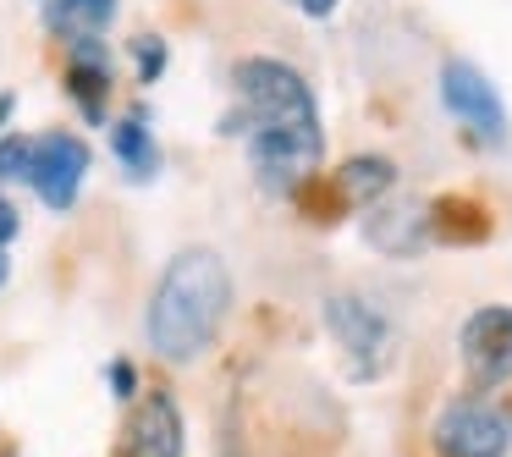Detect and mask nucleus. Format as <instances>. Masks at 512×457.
Here are the masks:
<instances>
[{"label": "nucleus", "mask_w": 512, "mask_h": 457, "mask_svg": "<svg viewBox=\"0 0 512 457\" xmlns=\"http://www.w3.org/2000/svg\"><path fill=\"white\" fill-rule=\"evenodd\" d=\"M89 177V144L78 133H39L34 160H28V188L50 204V210H72Z\"/></svg>", "instance_id": "obj_5"}, {"label": "nucleus", "mask_w": 512, "mask_h": 457, "mask_svg": "<svg viewBox=\"0 0 512 457\" xmlns=\"http://www.w3.org/2000/svg\"><path fill=\"white\" fill-rule=\"evenodd\" d=\"M111 149H116V160L127 166V177H133V182L155 177V166H160V149H155V138H149V122H144V111H127L122 122L111 127Z\"/></svg>", "instance_id": "obj_11"}, {"label": "nucleus", "mask_w": 512, "mask_h": 457, "mask_svg": "<svg viewBox=\"0 0 512 457\" xmlns=\"http://www.w3.org/2000/svg\"><path fill=\"white\" fill-rule=\"evenodd\" d=\"M232 309V276L215 248H182L160 270L149 298V347L166 364H193L221 336V320Z\"/></svg>", "instance_id": "obj_2"}, {"label": "nucleus", "mask_w": 512, "mask_h": 457, "mask_svg": "<svg viewBox=\"0 0 512 457\" xmlns=\"http://www.w3.org/2000/svg\"><path fill=\"white\" fill-rule=\"evenodd\" d=\"M441 100L474 138H485V144H501V138H507V105H501V94L490 89V78L474 61H446L441 67Z\"/></svg>", "instance_id": "obj_6"}, {"label": "nucleus", "mask_w": 512, "mask_h": 457, "mask_svg": "<svg viewBox=\"0 0 512 457\" xmlns=\"http://www.w3.org/2000/svg\"><path fill=\"white\" fill-rule=\"evenodd\" d=\"M133 56H138V78L144 83H155L160 72H166V45H160V39H138Z\"/></svg>", "instance_id": "obj_14"}, {"label": "nucleus", "mask_w": 512, "mask_h": 457, "mask_svg": "<svg viewBox=\"0 0 512 457\" xmlns=\"http://www.w3.org/2000/svg\"><path fill=\"white\" fill-rule=\"evenodd\" d=\"M287 6H298L303 17H331L336 6H342V0H287Z\"/></svg>", "instance_id": "obj_17"}, {"label": "nucleus", "mask_w": 512, "mask_h": 457, "mask_svg": "<svg viewBox=\"0 0 512 457\" xmlns=\"http://www.w3.org/2000/svg\"><path fill=\"white\" fill-rule=\"evenodd\" d=\"M188 435H182V408L171 391H149L138 402L133 424H127V441H122V457H182Z\"/></svg>", "instance_id": "obj_8"}, {"label": "nucleus", "mask_w": 512, "mask_h": 457, "mask_svg": "<svg viewBox=\"0 0 512 457\" xmlns=\"http://www.w3.org/2000/svg\"><path fill=\"white\" fill-rule=\"evenodd\" d=\"M17 226H23V215H17V204L6 199V193H0V248H6V243L17 237Z\"/></svg>", "instance_id": "obj_16"}, {"label": "nucleus", "mask_w": 512, "mask_h": 457, "mask_svg": "<svg viewBox=\"0 0 512 457\" xmlns=\"http://www.w3.org/2000/svg\"><path fill=\"white\" fill-rule=\"evenodd\" d=\"M325 325H331V336L342 342V353L353 358L358 380H375L380 369L391 364V353H397V331H391V320L375 309V303L358 298V292H336V298L325 303Z\"/></svg>", "instance_id": "obj_4"}, {"label": "nucleus", "mask_w": 512, "mask_h": 457, "mask_svg": "<svg viewBox=\"0 0 512 457\" xmlns=\"http://www.w3.org/2000/svg\"><path fill=\"white\" fill-rule=\"evenodd\" d=\"M232 89H237L232 133L248 138V166H254L259 188L298 193L325 155L320 105H314L303 72H292L276 56H248L232 72Z\"/></svg>", "instance_id": "obj_1"}, {"label": "nucleus", "mask_w": 512, "mask_h": 457, "mask_svg": "<svg viewBox=\"0 0 512 457\" xmlns=\"http://www.w3.org/2000/svg\"><path fill=\"white\" fill-rule=\"evenodd\" d=\"M391 182H397V171H391V160H347L342 166V188L353 193L358 204H375L380 193H391Z\"/></svg>", "instance_id": "obj_12"}, {"label": "nucleus", "mask_w": 512, "mask_h": 457, "mask_svg": "<svg viewBox=\"0 0 512 457\" xmlns=\"http://www.w3.org/2000/svg\"><path fill=\"white\" fill-rule=\"evenodd\" d=\"M12 105H17L12 94H0V138H6V122H12Z\"/></svg>", "instance_id": "obj_18"}, {"label": "nucleus", "mask_w": 512, "mask_h": 457, "mask_svg": "<svg viewBox=\"0 0 512 457\" xmlns=\"http://www.w3.org/2000/svg\"><path fill=\"white\" fill-rule=\"evenodd\" d=\"M111 391H116L122 402H133V391H138V369L127 364V358H116V364H111Z\"/></svg>", "instance_id": "obj_15"}, {"label": "nucleus", "mask_w": 512, "mask_h": 457, "mask_svg": "<svg viewBox=\"0 0 512 457\" xmlns=\"http://www.w3.org/2000/svg\"><path fill=\"white\" fill-rule=\"evenodd\" d=\"M39 12L72 45V39H100V28L116 17V0H39Z\"/></svg>", "instance_id": "obj_10"}, {"label": "nucleus", "mask_w": 512, "mask_h": 457, "mask_svg": "<svg viewBox=\"0 0 512 457\" xmlns=\"http://www.w3.org/2000/svg\"><path fill=\"white\" fill-rule=\"evenodd\" d=\"M6 276H12V265H6V254H0V287H6Z\"/></svg>", "instance_id": "obj_19"}, {"label": "nucleus", "mask_w": 512, "mask_h": 457, "mask_svg": "<svg viewBox=\"0 0 512 457\" xmlns=\"http://www.w3.org/2000/svg\"><path fill=\"white\" fill-rule=\"evenodd\" d=\"M463 364L479 391H496L512 375V309L490 303L463 320Z\"/></svg>", "instance_id": "obj_7"}, {"label": "nucleus", "mask_w": 512, "mask_h": 457, "mask_svg": "<svg viewBox=\"0 0 512 457\" xmlns=\"http://www.w3.org/2000/svg\"><path fill=\"white\" fill-rule=\"evenodd\" d=\"M435 457H507L512 452V413L490 397H457L441 408L430 430Z\"/></svg>", "instance_id": "obj_3"}, {"label": "nucleus", "mask_w": 512, "mask_h": 457, "mask_svg": "<svg viewBox=\"0 0 512 457\" xmlns=\"http://www.w3.org/2000/svg\"><path fill=\"white\" fill-rule=\"evenodd\" d=\"M28 160H34V138H23V133L0 138V182H6V177H23L28 182Z\"/></svg>", "instance_id": "obj_13"}, {"label": "nucleus", "mask_w": 512, "mask_h": 457, "mask_svg": "<svg viewBox=\"0 0 512 457\" xmlns=\"http://www.w3.org/2000/svg\"><path fill=\"white\" fill-rule=\"evenodd\" d=\"M67 94L83 105L89 122L105 116V94H111V56L100 39H72V61H67Z\"/></svg>", "instance_id": "obj_9"}]
</instances>
